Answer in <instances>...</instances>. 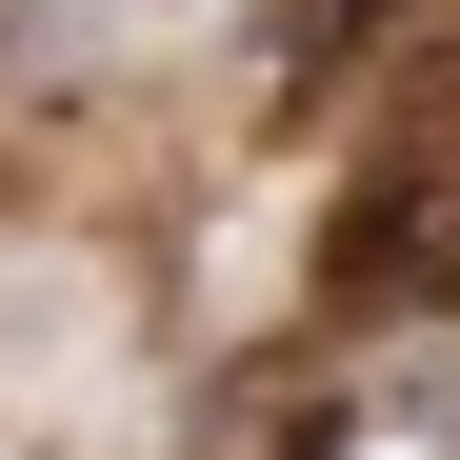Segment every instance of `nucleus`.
I'll return each mask as SVG.
<instances>
[{
    "mask_svg": "<svg viewBox=\"0 0 460 460\" xmlns=\"http://www.w3.org/2000/svg\"><path fill=\"white\" fill-rule=\"evenodd\" d=\"M321 300H341V321H440V300H460V120L360 140V181L321 220Z\"/></svg>",
    "mask_w": 460,
    "mask_h": 460,
    "instance_id": "nucleus-1",
    "label": "nucleus"
},
{
    "mask_svg": "<svg viewBox=\"0 0 460 460\" xmlns=\"http://www.w3.org/2000/svg\"><path fill=\"white\" fill-rule=\"evenodd\" d=\"M341 460H460V380H380L341 420Z\"/></svg>",
    "mask_w": 460,
    "mask_h": 460,
    "instance_id": "nucleus-2",
    "label": "nucleus"
},
{
    "mask_svg": "<svg viewBox=\"0 0 460 460\" xmlns=\"http://www.w3.org/2000/svg\"><path fill=\"white\" fill-rule=\"evenodd\" d=\"M380 21H401V0H280V60L321 81V60H341V40H380Z\"/></svg>",
    "mask_w": 460,
    "mask_h": 460,
    "instance_id": "nucleus-3",
    "label": "nucleus"
}]
</instances>
